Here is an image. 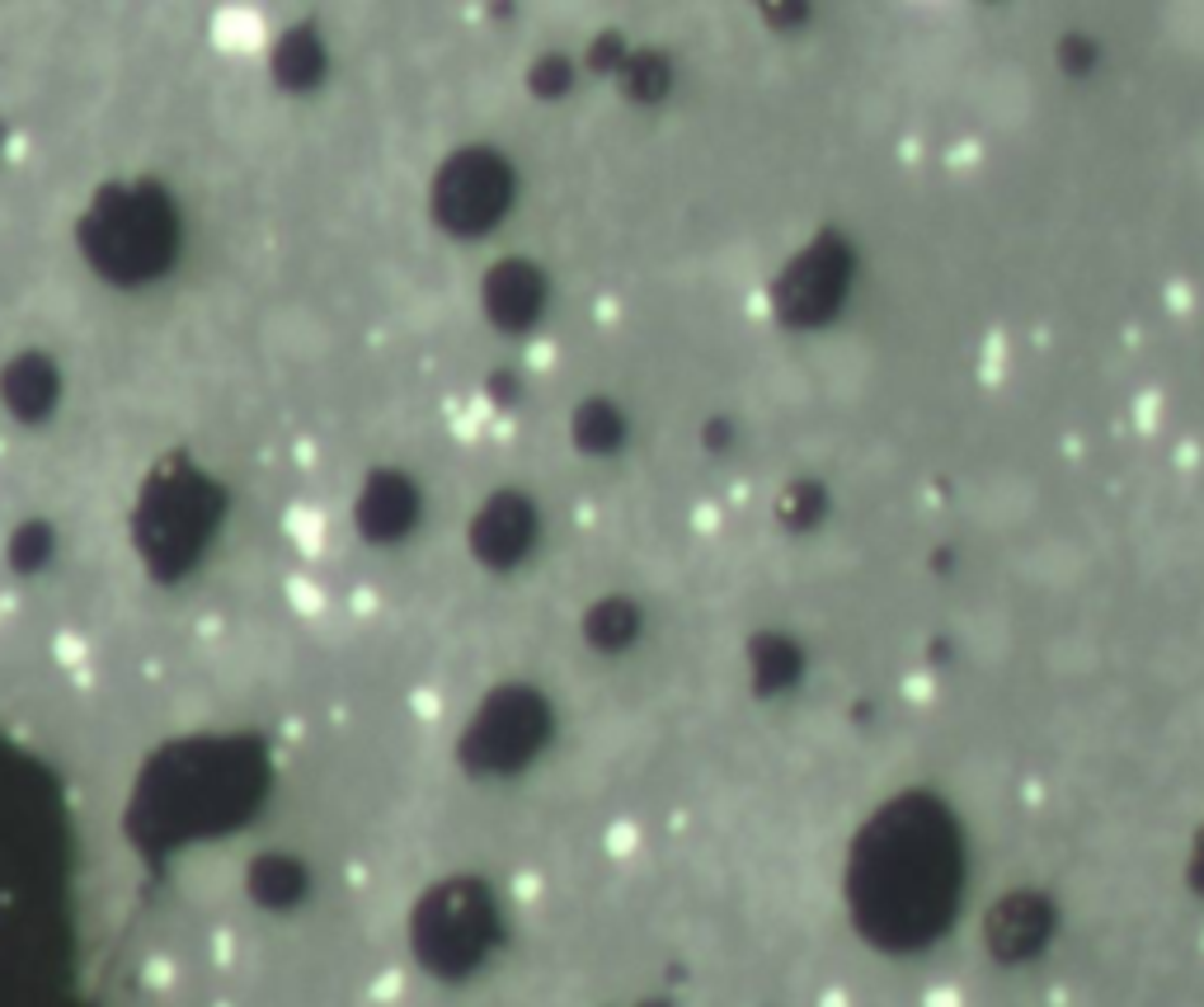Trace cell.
Segmentation results:
<instances>
[{"label": "cell", "instance_id": "6da1fadb", "mask_svg": "<svg viewBox=\"0 0 1204 1007\" xmlns=\"http://www.w3.org/2000/svg\"><path fill=\"white\" fill-rule=\"evenodd\" d=\"M264 349L282 363H320L330 349V330L310 306H274L264 316Z\"/></svg>", "mask_w": 1204, "mask_h": 1007}, {"label": "cell", "instance_id": "7a4b0ae2", "mask_svg": "<svg viewBox=\"0 0 1204 1007\" xmlns=\"http://www.w3.org/2000/svg\"><path fill=\"white\" fill-rule=\"evenodd\" d=\"M212 42H217L221 52H236V56L259 52L268 42V24H264V14L240 10V5L217 10V20H212Z\"/></svg>", "mask_w": 1204, "mask_h": 1007}, {"label": "cell", "instance_id": "3957f363", "mask_svg": "<svg viewBox=\"0 0 1204 1007\" xmlns=\"http://www.w3.org/2000/svg\"><path fill=\"white\" fill-rule=\"evenodd\" d=\"M282 528H288V537L306 551V556H316L320 542H325V518H320V508H310V504H292L288 518H282Z\"/></svg>", "mask_w": 1204, "mask_h": 1007}, {"label": "cell", "instance_id": "277c9868", "mask_svg": "<svg viewBox=\"0 0 1204 1007\" xmlns=\"http://www.w3.org/2000/svg\"><path fill=\"white\" fill-rule=\"evenodd\" d=\"M288 603H292V613H302V617H320L325 613V593H320L316 579H306V575L288 579Z\"/></svg>", "mask_w": 1204, "mask_h": 1007}, {"label": "cell", "instance_id": "5b68a950", "mask_svg": "<svg viewBox=\"0 0 1204 1007\" xmlns=\"http://www.w3.org/2000/svg\"><path fill=\"white\" fill-rule=\"evenodd\" d=\"M52 659L66 664V669H76V664H85V641H80L76 631H62V635L52 641Z\"/></svg>", "mask_w": 1204, "mask_h": 1007}]
</instances>
